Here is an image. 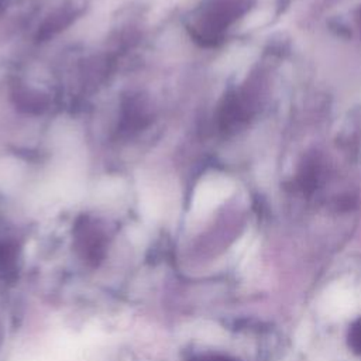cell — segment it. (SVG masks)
<instances>
[{
    "label": "cell",
    "instance_id": "obj_1",
    "mask_svg": "<svg viewBox=\"0 0 361 361\" xmlns=\"http://www.w3.org/2000/svg\"><path fill=\"white\" fill-rule=\"evenodd\" d=\"M75 245L83 261L93 267L103 259L106 252L104 234L89 221H82L76 226Z\"/></svg>",
    "mask_w": 361,
    "mask_h": 361
},
{
    "label": "cell",
    "instance_id": "obj_2",
    "mask_svg": "<svg viewBox=\"0 0 361 361\" xmlns=\"http://www.w3.org/2000/svg\"><path fill=\"white\" fill-rule=\"evenodd\" d=\"M18 247L8 240H0V276L14 279L18 272Z\"/></svg>",
    "mask_w": 361,
    "mask_h": 361
},
{
    "label": "cell",
    "instance_id": "obj_3",
    "mask_svg": "<svg viewBox=\"0 0 361 361\" xmlns=\"http://www.w3.org/2000/svg\"><path fill=\"white\" fill-rule=\"evenodd\" d=\"M72 18H73V14L72 13H65V11H61L58 16L51 17L47 21V24H44V27L41 28V37H48L49 34L61 30L62 27L69 24Z\"/></svg>",
    "mask_w": 361,
    "mask_h": 361
},
{
    "label": "cell",
    "instance_id": "obj_4",
    "mask_svg": "<svg viewBox=\"0 0 361 361\" xmlns=\"http://www.w3.org/2000/svg\"><path fill=\"white\" fill-rule=\"evenodd\" d=\"M348 345L355 354L361 355V319L355 320L348 330Z\"/></svg>",
    "mask_w": 361,
    "mask_h": 361
},
{
    "label": "cell",
    "instance_id": "obj_5",
    "mask_svg": "<svg viewBox=\"0 0 361 361\" xmlns=\"http://www.w3.org/2000/svg\"><path fill=\"white\" fill-rule=\"evenodd\" d=\"M192 361H237V360H234L228 355H223V354H203V355L193 358Z\"/></svg>",
    "mask_w": 361,
    "mask_h": 361
},
{
    "label": "cell",
    "instance_id": "obj_6",
    "mask_svg": "<svg viewBox=\"0 0 361 361\" xmlns=\"http://www.w3.org/2000/svg\"><path fill=\"white\" fill-rule=\"evenodd\" d=\"M6 4H7V0H0V10H1V8H4V7H6Z\"/></svg>",
    "mask_w": 361,
    "mask_h": 361
},
{
    "label": "cell",
    "instance_id": "obj_7",
    "mask_svg": "<svg viewBox=\"0 0 361 361\" xmlns=\"http://www.w3.org/2000/svg\"><path fill=\"white\" fill-rule=\"evenodd\" d=\"M1 338H3V331H1V324H0V344H1Z\"/></svg>",
    "mask_w": 361,
    "mask_h": 361
}]
</instances>
